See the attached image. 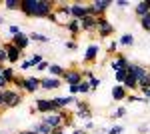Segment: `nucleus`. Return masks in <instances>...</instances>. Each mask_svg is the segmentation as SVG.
Instances as JSON below:
<instances>
[{
  "instance_id": "obj_1",
  "label": "nucleus",
  "mask_w": 150,
  "mask_h": 134,
  "mask_svg": "<svg viewBox=\"0 0 150 134\" xmlns=\"http://www.w3.org/2000/svg\"><path fill=\"white\" fill-rule=\"evenodd\" d=\"M56 8L52 0H20V10L28 18H48Z\"/></svg>"
},
{
  "instance_id": "obj_2",
  "label": "nucleus",
  "mask_w": 150,
  "mask_h": 134,
  "mask_svg": "<svg viewBox=\"0 0 150 134\" xmlns=\"http://www.w3.org/2000/svg\"><path fill=\"white\" fill-rule=\"evenodd\" d=\"M70 18H72V16H70V2H56L54 12L48 16V20H50V22L62 24V26H66Z\"/></svg>"
},
{
  "instance_id": "obj_3",
  "label": "nucleus",
  "mask_w": 150,
  "mask_h": 134,
  "mask_svg": "<svg viewBox=\"0 0 150 134\" xmlns=\"http://www.w3.org/2000/svg\"><path fill=\"white\" fill-rule=\"evenodd\" d=\"M24 100V92H16V90H2V104H4V108H16V106H20Z\"/></svg>"
},
{
  "instance_id": "obj_4",
  "label": "nucleus",
  "mask_w": 150,
  "mask_h": 134,
  "mask_svg": "<svg viewBox=\"0 0 150 134\" xmlns=\"http://www.w3.org/2000/svg\"><path fill=\"white\" fill-rule=\"evenodd\" d=\"M70 16H72L74 20H82L84 16H92V4L70 2Z\"/></svg>"
},
{
  "instance_id": "obj_5",
  "label": "nucleus",
  "mask_w": 150,
  "mask_h": 134,
  "mask_svg": "<svg viewBox=\"0 0 150 134\" xmlns=\"http://www.w3.org/2000/svg\"><path fill=\"white\" fill-rule=\"evenodd\" d=\"M34 110L40 112V114H52V112L60 110V106L56 104L54 98H38L34 102Z\"/></svg>"
},
{
  "instance_id": "obj_6",
  "label": "nucleus",
  "mask_w": 150,
  "mask_h": 134,
  "mask_svg": "<svg viewBox=\"0 0 150 134\" xmlns=\"http://www.w3.org/2000/svg\"><path fill=\"white\" fill-rule=\"evenodd\" d=\"M96 34H98L100 38H108V36L114 34V26H112V22H110L106 16L96 18Z\"/></svg>"
},
{
  "instance_id": "obj_7",
  "label": "nucleus",
  "mask_w": 150,
  "mask_h": 134,
  "mask_svg": "<svg viewBox=\"0 0 150 134\" xmlns=\"http://www.w3.org/2000/svg\"><path fill=\"white\" fill-rule=\"evenodd\" d=\"M82 80H84V76H82V70H78V68H70L62 76V82H66L68 86H76V84H80Z\"/></svg>"
},
{
  "instance_id": "obj_8",
  "label": "nucleus",
  "mask_w": 150,
  "mask_h": 134,
  "mask_svg": "<svg viewBox=\"0 0 150 134\" xmlns=\"http://www.w3.org/2000/svg\"><path fill=\"white\" fill-rule=\"evenodd\" d=\"M4 50H6V54H8V62H10V64H16V62H22L24 60V52L20 48H16L12 42H6V44H4Z\"/></svg>"
},
{
  "instance_id": "obj_9",
  "label": "nucleus",
  "mask_w": 150,
  "mask_h": 134,
  "mask_svg": "<svg viewBox=\"0 0 150 134\" xmlns=\"http://www.w3.org/2000/svg\"><path fill=\"white\" fill-rule=\"evenodd\" d=\"M38 90H40V78L38 76H24V82H22L24 94H34Z\"/></svg>"
},
{
  "instance_id": "obj_10",
  "label": "nucleus",
  "mask_w": 150,
  "mask_h": 134,
  "mask_svg": "<svg viewBox=\"0 0 150 134\" xmlns=\"http://www.w3.org/2000/svg\"><path fill=\"white\" fill-rule=\"evenodd\" d=\"M112 4H114L112 0H94V2H92V16H94V18L104 16V14H106V10H108Z\"/></svg>"
},
{
  "instance_id": "obj_11",
  "label": "nucleus",
  "mask_w": 150,
  "mask_h": 134,
  "mask_svg": "<svg viewBox=\"0 0 150 134\" xmlns=\"http://www.w3.org/2000/svg\"><path fill=\"white\" fill-rule=\"evenodd\" d=\"M40 122H44L46 126H50L52 130H56V128H60V126L64 124V118L60 116V110H58V112H52V114H44V118H42Z\"/></svg>"
},
{
  "instance_id": "obj_12",
  "label": "nucleus",
  "mask_w": 150,
  "mask_h": 134,
  "mask_svg": "<svg viewBox=\"0 0 150 134\" xmlns=\"http://www.w3.org/2000/svg\"><path fill=\"white\" fill-rule=\"evenodd\" d=\"M130 64H132V62H128V58L124 54H120V52L114 54V58L110 60V68H112L114 72H116V70H128Z\"/></svg>"
},
{
  "instance_id": "obj_13",
  "label": "nucleus",
  "mask_w": 150,
  "mask_h": 134,
  "mask_svg": "<svg viewBox=\"0 0 150 134\" xmlns=\"http://www.w3.org/2000/svg\"><path fill=\"white\" fill-rule=\"evenodd\" d=\"M62 86V78H54V76H46V78H40V90H56Z\"/></svg>"
},
{
  "instance_id": "obj_14",
  "label": "nucleus",
  "mask_w": 150,
  "mask_h": 134,
  "mask_svg": "<svg viewBox=\"0 0 150 134\" xmlns=\"http://www.w3.org/2000/svg\"><path fill=\"white\" fill-rule=\"evenodd\" d=\"M10 42L16 46V48H20V50L24 52V50L28 48V44H30V36H28V34H24V32H20V34H16V36H12Z\"/></svg>"
},
{
  "instance_id": "obj_15",
  "label": "nucleus",
  "mask_w": 150,
  "mask_h": 134,
  "mask_svg": "<svg viewBox=\"0 0 150 134\" xmlns=\"http://www.w3.org/2000/svg\"><path fill=\"white\" fill-rule=\"evenodd\" d=\"M80 30L86 34H94L96 32V18L94 16H84L80 20Z\"/></svg>"
},
{
  "instance_id": "obj_16",
  "label": "nucleus",
  "mask_w": 150,
  "mask_h": 134,
  "mask_svg": "<svg viewBox=\"0 0 150 134\" xmlns=\"http://www.w3.org/2000/svg\"><path fill=\"white\" fill-rule=\"evenodd\" d=\"M110 96H112V100L114 102H124L128 98V90L122 86V84H116L114 88L110 90Z\"/></svg>"
},
{
  "instance_id": "obj_17",
  "label": "nucleus",
  "mask_w": 150,
  "mask_h": 134,
  "mask_svg": "<svg viewBox=\"0 0 150 134\" xmlns=\"http://www.w3.org/2000/svg\"><path fill=\"white\" fill-rule=\"evenodd\" d=\"M98 44H90L86 48V52H84V64H92L94 60H96V56H98Z\"/></svg>"
},
{
  "instance_id": "obj_18",
  "label": "nucleus",
  "mask_w": 150,
  "mask_h": 134,
  "mask_svg": "<svg viewBox=\"0 0 150 134\" xmlns=\"http://www.w3.org/2000/svg\"><path fill=\"white\" fill-rule=\"evenodd\" d=\"M134 14H136L138 18H144L146 14H150V0H142V2H138V4L134 6Z\"/></svg>"
},
{
  "instance_id": "obj_19",
  "label": "nucleus",
  "mask_w": 150,
  "mask_h": 134,
  "mask_svg": "<svg viewBox=\"0 0 150 134\" xmlns=\"http://www.w3.org/2000/svg\"><path fill=\"white\" fill-rule=\"evenodd\" d=\"M64 28L70 32V36H72V38H76V36L82 32V30H80V20H74V18H70L68 24H66Z\"/></svg>"
},
{
  "instance_id": "obj_20",
  "label": "nucleus",
  "mask_w": 150,
  "mask_h": 134,
  "mask_svg": "<svg viewBox=\"0 0 150 134\" xmlns=\"http://www.w3.org/2000/svg\"><path fill=\"white\" fill-rule=\"evenodd\" d=\"M148 72V68H144V66H140V64H130V68H128V74H132L136 80H140L144 74Z\"/></svg>"
},
{
  "instance_id": "obj_21",
  "label": "nucleus",
  "mask_w": 150,
  "mask_h": 134,
  "mask_svg": "<svg viewBox=\"0 0 150 134\" xmlns=\"http://www.w3.org/2000/svg\"><path fill=\"white\" fill-rule=\"evenodd\" d=\"M122 86L128 90V92H136V90H140V86H138V80L134 78L132 74H128L126 76V80L122 82Z\"/></svg>"
},
{
  "instance_id": "obj_22",
  "label": "nucleus",
  "mask_w": 150,
  "mask_h": 134,
  "mask_svg": "<svg viewBox=\"0 0 150 134\" xmlns=\"http://www.w3.org/2000/svg\"><path fill=\"white\" fill-rule=\"evenodd\" d=\"M30 130H34L36 134H52V132H54V130H52L50 126H46L44 122H40V120L32 124V128H30Z\"/></svg>"
},
{
  "instance_id": "obj_23",
  "label": "nucleus",
  "mask_w": 150,
  "mask_h": 134,
  "mask_svg": "<svg viewBox=\"0 0 150 134\" xmlns=\"http://www.w3.org/2000/svg\"><path fill=\"white\" fill-rule=\"evenodd\" d=\"M64 72H66V68L58 66V64H50V66H48V76H54V78H62V76H64Z\"/></svg>"
},
{
  "instance_id": "obj_24",
  "label": "nucleus",
  "mask_w": 150,
  "mask_h": 134,
  "mask_svg": "<svg viewBox=\"0 0 150 134\" xmlns=\"http://www.w3.org/2000/svg\"><path fill=\"white\" fill-rule=\"evenodd\" d=\"M30 36V42H38V44H48L50 42V38H48L46 34H40V32H32L28 34Z\"/></svg>"
},
{
  "instance_id": "obj_25",
  "label": "nucleus",
  "mask_w": 150,
  "mask_h": 134,
  "mask_svg": "<svg viewBox=\"0 0 150 134\" xmlns=\"http://www.w3.org/2000/svg\"><path fill=\"white\" fill-rule=\"evenodd\" d=\"M6 10H20V0H0Z\"/></svg>"
},
{
  "instance_id": "obj_26",
  "label": "nucleus",
  "mask_w": 150,
  "mask_h": 134,
  "mask_svg": "<svg viewBox=\"0 0 150 134\" xmlns=\"http://www.w3.org/2000/svg\"><path fill=\"white\" fill-rule=\"evenodd\" d=\"M2 76H4V78H6V82L10 84L12 80L16 78V70H14L12 66H4V68H2Z\"/></svg>"
},
{
  "instance_id": "obj_27",
  "label": "nucleus",
  "mask_w": 150,
  "mask_h": 134,
  "mask_svg": "<svg viewBox=\"0 0 150 134\" xmlns=\"http://www.w3.org/2000/svg\"><path fill=\"white\" fill-rule=\"evenodd\" d=\"M118 46H134V36L132 34H122L118 38Z\"/></svg>"
},
{
  "instance_id": "obj_28",
  "label": "nucleus",
  "mask_w": 150,
  "mask_h": 134,
  "mask_svg": "<svg viewBox=\"0 0 150 134\" xmlns=\"http://www.w3.org/2000/svg\"><path fill=\"white\" fill-rule=\"evenodd\" d=\"M74 116H76V118H82L84 122H88V120H92V110H90V108H86V110H76Z\"/></svg>"
},
{
  "instance_id": "obj_29",
  "label": "nucleus",
  "mask_w": 150,
  "mask_h": 134,
  "mask_svg": "<svg viewBox=\"0 0 150 134\" xmlns=\"http://www.w3.org/2000/svg\"><path fill=\"white\" fill-rule=\"evenodd\" d=\"M22 82H24V76H18L16 74V78L10 82V88L16 90V92H22Z\"/></svg>"
},
{
  "instance_id": "obj_30",
  "label": "nucleus",
  "mask_w": 150,
  "mask_h": 134,
  "mask_svg": "<svg viewBox=\"0 0 150 134\" xmlns=\"http://www.w3.org/2000/svg\"><path fill=\"white\" fill-rule=\"evenodd\" d=\"M128 76V70H116L114 72V80H116V84H122L124 80H126Z\"/></svg>"
},
{
  "instance_id": "obj_31",
  "label": "nucleus",
  "mask_w": 150,
  "mask_h": 134,
  "mask_svg": "<svg viewBox=\"0 0 150 134\" xmlns=\"http://www.w3.org/2000/svg\"><path fill=\"white\" fill-rule=\"evenodd\" d=\"M42 62H44V54H40V52L32 54V58H30V64H32V68H36L38 64H42Z\"/></svg>"
},
{
  "instance_id": "obj_32",
  "label": "nucleus",
  "mask_w": 150,
  "mask_h": 134,
  "mask_svg": "<svg viewBox=\"0 0 150 134\" xmlns=\"http://www.w3.org/2000/svg\"><path fill=\"white\" fill-rule=\"evenodd\" d=\"M78 92H80V94H88V92H92L90 82H88V80H82L80 84H78Z\"/></svg>"
},
{
  "instance_id": "obj_33",
  "label": "nucleus",
  "mask_w": 150,
  "mask_h": 134,
  "mask_svg": "<svg viewBox=\"0 0 150 134\" xmlns=\"http://www.w3.org/2000/svg\"><path fill=\"white\" fill-rule=\"evenodd\" d=\"M116 50H118V40H110V42L106 44V52H108L110 56H114Z\"/></svg>"
},
{
  "instance_id": "obj_34",
  "label": "nucleus",
  "mask_w": 150,
  "mask_h": 134,
  "mask_svg": "<svg viewBox=\"0 0 150 134\" xmlns=\"http://www.w3.org/2000/svg\"><path fill=\"white\" fill-rule=\"evenodd\" d=\"M138 86H140V88H150V70L138 80Z\"/></svg>"
},
{
  "instance_id": "obj_35",
  "label": "nucleus",
  "mask_w": 150,
  "mask_h": 134,
  "mask_svg": "<svg viewBox=\"0 0 150 134\" xmlns=\"http://www.w3.org/2000/svg\"><path fill=\"white\" fill-rule=\"evenodd\" d=\"M140 26H142L146 32H150V14H146L144 18H140Z\"/></svg>"
},
{
  "instance_id": "obj_36",
  "label": "nucleus",
  "mask_w": 150,
  "mask_h": 134,
  "mask_svg": "<svg viewBox=\"0 0 150 134\" xmlns=\"http://www.w3.org/2000/svg\"><path fill=\"white\" fill-rule=\"evenodd\" d=\"M122 132H124V126H120V124H114L108 128V134H122Z\"/></svg>"
},
{
  "instance_id": "obj_37",
  "label": "nucleus",
  "mask_w": 150,
  "mask_h": 134,
  "mask_svg": "<svg viewBox=\"0 0 150 134\" xmlns=\"http://www.w3.org/2000/svg\"><path fill=\"white\" fill-rule=\"evenodd\" d=\"M124 114H126V108H124V106H120L118 110H114V112H112V120H116V118H122Z\"/></svg>"
},
{
  "instance_id": "obj_38",
  "label": "nucleus",
  "mask_w": 150,
  "mask_h": 134,
  "mask_svg": "<svg viewBox=\"0 0 150 134\" xmlns=\"http://www.w3.org/2000/svg\"><path fill=\"white\" fill-rule=\"evenodd\" d=\"M6 62H8V54H6L4 46H0V64H2V66H6Z\"/></svg>"
},
{
  "instance_id": "obj_39",
  "label": "nucleus",
  "mask_w": 150,
  "mask_h": 134,
  "mask_svg": "<svg viewBox=\"0 0 150 134\" xmlns=\"http://www.w3.org/2000/svg\"><path fill=\"white\" fill-rule=\"evenodd\" d=\"M8 32H10V36H16V34H20L22 30H20L18 24H10V26H8Z\"/></svg>"
},
{
  "instance_id": "obj_40",
  "label": "nucleus",
  "mask_w": 150,
  "mask_h": 134,
  "mask_svg": "<svg viewBox=\"0 0 150 134\" xmlns=\"http://www.w3.org/2000/svg\"><path fill=\"white\" fill-rule=\"evenodd\" d=\"M64 48L66 50H76L78 48V42L76 40H68V42H64Z\"/></svg>"
},
{
  "instance_id": "obj_41",
  "label": "nucleus",
  "mask_w": 150,
  "mask_h": 134,
  "mask_svg": "<svg viewBox=\"0 0 150 134\" xmlns=\"http://www.w3.org/2000/svg\"><path fill=\"white\" fill-rule=\"evenodd\" d=\"M8 88H10V84L6 82V78H4L2 72H0V90H8Z\"/></svg>"
},
{
  "instance_id": "obj_42",
  "label": "nucleus",
  "mask_w": 150,
  "mask_h": 134,
  "mask_svg": "<svg viewBox=\"0 0 150 134\" xmlns=\"http://www.w3.org/2000/svg\"><path fill=\"white\" fill-rule=\"evenodd\" d=\"M86 108H90V106H88V102H84V100L76 102V110H86Z\"/></svg>"
},
{
  "instance_id": "obj_43",
  "label": "nucleus",
  "mask_w": 150,
  "mask_h": 134,
  "mask_svg": "<svg viewBox=\"0 0 150 134\" xmlns=\"http://www.w3.org/2000/svg\"><path fill=\"white\" fill-rule=\"evenodd\" d=\"M88 82H90V88H92V90H96V88H98V86H100V80L96 78V76H94V78H90V80H88Z\"/></svg>"
},
{
  "instance_id": "obj_44",
  "label": "nucleus",
  "mask_w": 150,
  "mask_h": 134,
  "mask_svg": "<svg viewBox=\"0 0 150 134\" xmlns=\"http://www.w3.org/2000/svg\"><path fill=\"white\" fill-rule=\"evenodd\" d=\"M114 4L118 6V8H126V6H130V2H128V0H116Z\"/></svg>"
},
{
  "instance_id": "obj_45",
  "label": "nucleus",
  "mask_w": 150,
  "mask_h": 134,
  "mask_svg": "<svg viewBox=\"0 0 150 134\" xmlns=\"http://www.w3.org/2000/svg\"><path fill=\"white\" fill-rule=\"evenodd\" d=\"M20 66H22V70H28V68H32V64H30V58H28V60L24 58L22 62H20Z\"/></svg>"
},
{
  "instance_id": "obj_46",
  "label": "nucleus",
  "mask_w": 150,
  "mask_h": 134,
  "mask_svg": "<svg viewBox=\"0 0 150 134\" xmlns=\"http://www.w3.org/2000/svg\"><path fill=\"white\" fill-rule=\"evenodd\" d=\"M48 66H50V64H48L46 60H44L42 64H38V66H36V70H38V72H44V70H48Z\"/></svg>"
},
{
  "instance_id": "obj_47",
  "label": "nucleus",
  "mask_w": 150,
  "mask_h": 134,
  "mask_svg": "<svg viewBox=\"0 0 150 134\" xmlns=\"http://www.w3.org/2000/svg\"><path fill=\"white\" fill-rule=\"evenodd\" d=\"M140 92H142V96H144L146 100H150V88H140Z\"/></svg>"
},
{
  "instance_id": "obj_48",
  "label": "nucleus",
  "mask_w": 150,
  "mask_h": 134,
  "mask_svg": "<svg viewBox=\"0 0 150 134\" xmlns=\"http://www.w3.org/2000/svg\"><path fill=\"white\" fill-rule=\"evenodd\" d=\"M84 130H94V122H92V120L84 122Z\"/></svg>"
},
{
  "instance_id": "obj_49",
  "label": "nucleus",
  "mask_w": 150,
  "mask_h": 134,
  "mask_svg": "<svg viewBox=\"0 0 150 134\" xmlns=\"http://www.w3.org/2000/svg\"><path fill=\"white\" fill-rule=\"evenodd\" d=\"M148 130H150V128L146 126V124H142V126H138V132H140V134H146Z\"/></svg>"
},
{
  "instance_id": "obj_50",
  "label": "nucleus",
  "mask_w": 150,
  "mask_h": 134,
  "mask_svg": "<svg viewBox=\"0 0 150 134\" xmlns=\"http://www.w3.org/2000/svg\"><path fill=\"white\" fill-rule=\"evenodd\" d=\"M18 134H36V132H34V130H20Z\"/></svg>"
},
{
  "instance_id": "obj_51",
  "label": "nucleus",
  "mask_w": 150,
  "mask_h": 134,
  "mask_svg": "<svg viewBox=\"0 0 150 134\" xmlns=\"http://www.w3.org/2000/svg\"><path fill=\"white\" fill-rule=\"evenodd\" d=\"M62 134H68V132H62ZM70 134H84V130H74V132H70Z\"/></svg>"
},
{
  "instance_id": "obj_52",
  "label": "nucleus",
  "mask_w": 150,
  "mask_h": 134,
  "mask_svg": "<svg viewBox=\"0 0 150 134\" xmlns=\"http://www.w3.org/2000/svg\"><path fill=\"white\" fill-rule=\"evenodd\" d=\"M0 110H4V104H2V90H0Z\"/></svg>"
},
{
  "instance_id": "obj_53",
  "label": "nucleus",
  "mask_w": 150,
  "mask_h": 134,
  "mask_svg": "<svg viewBox=\"0 0 150 134\" xmlns=\"http://www.w3.org/2000/svg\"><path fill=\"white\" fill-rule=\"evenodd\" d=\"M2 22H4V18H2V16H0V24H2Z\"/></svg>"
},
{
  "instance_id": "obj_54",
  "label": "nucleus",
  "mask_w": 150,
  "mask_h": 134,
  "mask_svg": "<svg viewBox=\"0 0 150 134\" xmlns=\"http://www.w3.org/2000/svg\"><path fill=\"white\" fill-rule=\"evenodd\" d=\"M2 68H4V66H2V64H0V72H2Z\"/></svg>"
},
{
  "instance_id": "obj_55",
  "label": "nucleus",
  "mask_w": 150,
  "mask_h": 134,
  "mask_svg": "<svg viewBox=\"0 0 150 134\" xmlns=\"http://www.w3.org/2000/svg\"><path fill=\"white\" fill-rule=\"evenodd\" d=\"M4 134H6V132H4Z\"/></svg>"
}]
</instances>
